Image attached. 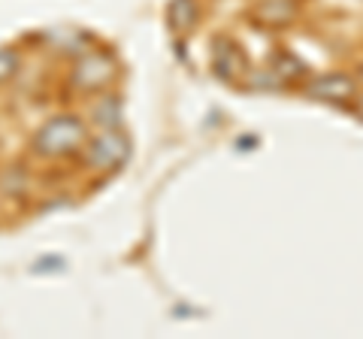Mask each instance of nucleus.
<instances>
[{
	"label": "nucleus",
	"mask_w": 363,
	"mask_h": 339,
	"mask_svg": "<svg viewBox=\"0 0 363 339\" xmlns=\"http://www.w3.org/2000/svg\"><path fill=\"white\" fill-rule=\"evenodd\" d=\"M130 157L124 64L88 30L0 46V230L100 194Z\"/></svg>",
	"instance_id": "obj_1"
}]
</instances>
